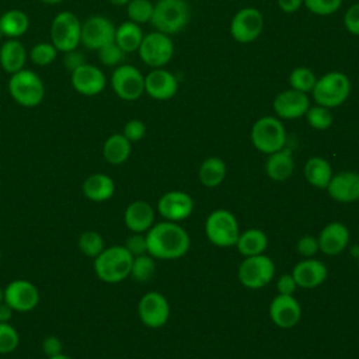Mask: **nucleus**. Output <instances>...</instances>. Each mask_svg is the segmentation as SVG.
<instances>
[{"instance_id": "nucleus-28", "label": "nucleus", "mask_w": 359, "mask_h": 359, "mask_svg": "<svg viewBox=\"0 0 359 359\" xmlns=\"http://www.w3.org/2000/svg\"><path fill=\"white\" fill-rule=\"evenodd\" d=\"M28 28L29 18L18 8L7 10L0 15V35L7 39H18L28 31Z\"/></svg>"}, {"instance_id": "nucleus-42", "label": "nucleus", "mask_w": 359, "mask_h": 359, "mask_svg": "<svg viewBox=\"0 0 359 359\" xmlns=\"http://www.w3.org/2000/svg\"><path fill=\"white\" fill-rule=\"evenodd\" d=\"M97 55H98V60L104 66H109V67H116L122 65V60L125 57V52L115 42H111L102 46L101 49H98Z\"/></svg>"}, {"instance_id": "nucleus-51", "label": "nucleus", "mask_w": 359, "mask_h": 359, "mask_svg": "<svg viewBox=\"0 0 359 359\" xmlns=\"http://www.w3.org/2000/svg\"><path fill=\"white\" fill-rule=\"evenodd\" d=\"M13 313V309L6 302L0 303V323H10Z\"/></svg>"}, {"instance_id": "nucleus-45", "label": "nucleus", "mask_w": 359, "mask_h": 359, "mask_svg": "<svg viewBox=\"0 0 359 359\" xmlns=\"http://www.w3.org/2000/svg\"><path fill=\"white\" fill-rule=\"evenodd\" d=\"M344 25L349 34L359 36V1L346 8L344 14Z\"/></svg>"}, {"instance_id": "nucleus-29", "label": "nucleus", "mask_w": 359, "mask_h": 359, "mask_svg": "<svg viewBox=\"0 0 359 359\" xmlns=\"http://www.w3.org/2000/svg\"><path fill=\"white\" fill-rule=\"evenodd\" d=\"M143 29L139 24L132 21H123L115 28V39L114 42L125 52L132 53L137 52L142 41H143Z\"/></svg>"}, {"instance_id": "nucleus-50", "label": "nucleus", "mask_w": 359, "mask_h": 359, "mask_svg": "<svg viewBox=\"0 0 359 359\" xmlns=\"http://www.w3.org/2000/svg\"><path fill=\"white\" fill-rule=\"evenodd\" d=\"M303 6V0H278V7L286 14L296 13Z\"/></svg>"}, {"instance_id": "nucleus-32", "label": "nucleus", "mask_w": 359, "mask_h": 359, "mask_svg": "<svg viewBox=\"0 0 359 359\" xmlns=\"http://www.w3.org/2000/svg\"><path fill=\"white\" fill-rule=\"evenodd\" d=\"M266 245H268V238L265 233L259 229H248L240 233L238 240L236 243L237 250L244 257L259 255L265 251Z\"/></svg>"}, {"instance_id": "nucleus-23", "label": "nucleus", "mask_w": 359, "mask_h": 359, "mask_svg": "<svg viewBox=\"0 0 359 359\" xmlns=\"http://www.w3.org/2000/svg\"><path fill=\"white\" fill-rule=\"evenodd\" d=\"M320 250L327 255L341 254L349 241V230L345 224L339 222H332L327 224L317 238Z\"/></svg>"}, {"instance_id": "nucleus-48", "label": "nucleus", "mask_w": 359, "mask_h": 359, "mask_svg": "<svg viewBox=\"0 0 359 359\" xmlns=\"http://www.w3.org/2000/svg\"><path fill=\"white\" fill-rule=\"evenodd\" d=\"M62 62H63L65 69L72 73L73 70H76L77 67L84 65L86 59H84V55L79 49H73V50H69V52L63 53V60Z\"/></svg>"}, {"instance_id": "nucleus-49", "label": "nucleus", "mask_w": 359, "mask_h": 359, "mask_svg": "<svg viewBox=\"0 0 359 359\" xmlns=\"http://www.w3.org/2000/svg\"><path fill=\"white\" fill-rule=\"evenodd\" d=\"M296 280L292 276V273H285L282 276H279L278 282H276V287L279 294H293L296 290Z\"/></svg>"}, {"instance_id": "nucleus-18", "label": "nucleus", "mask_w": 359, "mask_h": 359, "mask_svg": "<svg viewBox=\"0 0 359 359\" xmlns=\"http://www.w3.org/2000/svg\"><path fill=\"white\" fill-rule=\"evenodd\" d=\"M273 111L282 119H296L304 116L310 107V100L306 93L289 88L280 91L273 100Z\"/></svg>"}, {"instance_id": "nucleus-2", "label": "nucleus", "mask_w": 359, "mask_h": 359, "mask_svg": "<svg viewBox=\"0 0 359 359\" xmlns=\"http://www.w3.org/2000/svg\"><path fill=\"white\" fill-rule=\"evenodd\" d=\"M133 257L123 245L104 248L94 258V272L105 283H118L130 275Z\"/></svg>"}, {"instance_id": "nucleus-7", "label": "nucleus", "mask_w": 359, "mask_h": 359, "mask_svg": "<svg viewBox=\"0 0 359 359\" xmlns=\"http://www.w3.org/2000/svg\"><path fill=\"white\" fill-rule=\"evenodd\" d=\"M81 21L73 11L57 13L50 24V42L57 52H69L80 45Z\"/></svg>"}, {"instance_id": "nucleus-4", "label": "nucleus", "mask_w": 359, "mask_h": 359, "mask_svg": "<svg viewBox=\"0 0 359 359\" xmlns=\"http://www.w3.org/2000/svg\"><path fill=\"white\" fill-rule=\"evenodd\" d=\"M317 105L337 108L342 105L351 94V80L342 72H328L317 77L316 86L310 93Z\"/></svg>"}, {"instance_id": "nucleus-24", "label": "nucleus", "mask_w": 359, "mask_h": 359, "mask_svg": "<svg viewBox=\"0 0 359 359\" xmlns=\"http://www.w3.org/2000/svg\"><path fill=\"white\" fill-rule=\"evenodd\" d=\"M123 222L132 233H146L153 226L154 210L146 201H135L125 209Z\"/></svg>"}, {"instance_id": "nucleus-52", "label": "nucleus", "mask_w": 359, "mask_h": 359, "mask_svg": "<svg viewBox=\"0 0 359 359\" xmlns=\"http://www.w3.org/2000/svg\"><path fill=\"white\" fill-rule=\"evenodd\" d=\"M114 6H126L130 0H108Z\"/></svg>"}, {"instance_id": "nucleus-11", "label": "nucleus", "mask_w": 359, "mask_h": 359, "mask_svg": "<svg viewBox=\"0 0 359 359\" xmlns=\"http://www.w3.org/2000/svg\"><path fill=\"white\" fill-rule=\"evenodd\" d=\"M111 87L123 101H136L144 93V76L133 65H119L111 74Z\"/></svg>"}, {"instance_id": "nucleus-38", "label": "nucleus", "mask_w": 359, "mask_h": 359, "mask_svg": "<svg viewBox=\"0 0 359 359\" xmlns=\"http://www.w3.org/2000/svg\"><path fill=\"white\" fill-rule=\"evenodd\" d=\"M154 269L156 265L153 257L150 254H143L139 257H133L129 276H132L137 282H146L153 276Z\"/></svg>"}, {"instance_id": "nucleus-39", "label": "nucleus", "mask_w": 359, "mask_h": 359, "mask_svg": "<svg viewBox=\"0 0 359 359\" xmlns=\"http://www.w3.org/2000/svg\"><path fill=\"white\" fill-rule=\"evenodd\" d=\"M56 55L57 49L52 42H38L31 48L28 57L36 66H49L56 59Z\"/></svg>"}, {"instance_id": "nucleus-46", "label": "nucleus", "mask_w": 359, "mask_h": 359, "mask_svg": "<svg viewBox=\"0 0 359 359\" xmlns=\"http://www.w3.org/2000/svg\"><path fill=\"white\" fill-rule=\"evenodd\" d=\"M320 250L318 247V241L316 237L313 236H304L297 241V251L303 255V257H313L317 254V251Z\"/></svg>"}, {"instance_id": "nucleus-15", "label": "nucleus", "mask_w": 359, "mask_h": 359, "mask_svg": "<svg viewBox=\"0 0 359 359\" xmlns=\"http://www.w3.org/2000/svg\"><path fill=\"white\" fill-rule=\"evenodd\" d=\"M70 84L76 93L86 97H94L104 91L107 77L100 67L86 62L70 73Z\"/></svg>"}, {"instance_id": "nucleus-1", "label": "nucleus", "mask_w": 359, "mask_h": 359, "mask_svg": "<svg viewBox=\"0 0 359 359\" xmlns=\"http://www.w3.org/2000/svg\"><path fill=\"white\" fill-rule=\"evenodd\" d=\"M147 252L153 258L177 259L189 248L188 233L175 222H160L146 231Z\"/></svg>"}, {"instance_id": "nucleus-35", "label": "nucleus", "mask_w": 359, "mask_h": 359, "mask_svg": "<svg viewBox=\"0 0 359 359\" xmlns=\"http://www.w3.org/2000/svg\"><path fill=\"white\" fill-rule=\"evenodd\" d=\"M77 245H79V250L83 252V255L88 258H95L105 248L102 236L94 230L83 231L79 236Z\"/></svg>"}, {"instance_id": "nucleus-20", "label": "nucleus", "mask_w": 359, "mask_h": 359, "mask_svg": "<svg viewBox=\"0 0 359 359\" xmlns=\"http://www.w3.org/2000/svg\"><path fill=\"white\" fill-rule=\"evenodd\" d=\"M269 316L278 327L292 328L299 323L302 309L293 294H278L271 302Z\"/></svg>"}, {"instance_id": "nucleus-34", "label": "nucleus", "mask_w": 359, "mask_h": 359, "mask_svg": "<svg viewBox=\"0 0 359 359\" xmlns=\"http://www.w3.org/2000/svg\"><path fill=\"white\" fill-rule=\"evenodd\" d=\"M316 81H317V76L314 74V72L311 69H309L306 66L294 67L289 76L290 88L306 93V94L313 91Z\"/></svg>"}, {"instance_id": "nucleus-9", "label": "nucleus", "mask_w": 359, "mask_h": 359, "mask_svg": "<svg viewBox=\"0 0 359 359\" xmlns=\"http://www.w3.org/2000/svg\"><path fill=\"white\" fill-rule=\"evenodd\" d=\"M137 53L144 65L153 69L164 67L174 56V43L170 35L153 31L144 34Z\"/></svg>"}, {"instance_id": "nucleus-3", "label": "nucleus", "mask_w": 359, "mask_h": 359, "mask_svg": "<svg viewBox=\"0 0 359 359\" xmlns=\"http://www.w3.org/2000/svg\"><path fill=\"white\" fill-rule=\"evenodd\" d=\"M191 20V8L187 0H156L150 24L154 31L175 35L181 32Z\"/></svg>"}, {"instance_id": "nucleus-33", "label": "nucleus", "mask_w": 359, "mask_h": 359, "mask_svg": "<svg viewBox=\"0 0 359 359\" xmlns=\"http://www.w3.org/2000/svg\"><path fill=\"white\" fill-rule=\"evenodd\" d=\"M226 177V164L219 157H208L199 167V180L208 188L217 187Z\"/></svg>"}, {"instance_id": "nucleus-22", "label": "nucleus", "mask_w": 359, "mask_h": 359, "mask_svg": "<svg viewBox=\"0 0 359 359\" xmlns=\"http://www.w3.org/2000/svg\"><path fill=\"white\" fill-rule=\"evenodd\" d=\"M327 275V266L321 261L313 258L297 262L292 271V276L294 278L297 286L304 289H314L320 286L325 280Z\"/></svg>"}, {"instance_id": "nucleus-27", "label": "nucleus", "mask_w": 359, "mask_h": 359, "mask_svg": "<svg viewBox=\"0 0 359 359\" xmlns=\"http://www.w3.org/2000/svg\"><path fill=\"white\" fill-rule=\"evenodd\" d=\"M294 170V161L292 150L287 147H283L275 153H271L266 164L265 171L268 177L273 181H285L287 180Z\"/></svg>"}, {"instance_id": "nucleus-6", "label": "nucleus", "mask_w": 359, "mask_h": 359, "mask_svg": "<svg viewBox=\"0 0 359 359\" xmlns=\"http://www.w3.org/2000/svg\"><path fill=\"white\" fill-rule=\"evenodd\" d=\"M251 142L254 147L265 154L275 153L286 144V130L276 116H262L251 128Z\"/></svg>"}, {"instance_id": "nucleus-13", "label": "nucleus", "mask_w": 359, "mask_h": 359, "mask_svg": "<svg viewBox=\"0 0 359 359\" xmlns=\"http://www.w3.org/2000/svg\"><path fill=\"white\" fill-rule=\"evenodd\" d=\"M115 28L116 27L109 18L104 15H91L81 22L80 45L97 52L102 46L114 42Z\"/></svg>"}, {"instance_id": "nucleus-31", "label": "nucleus", "mask_w": 359, "mask_h": 359, "mask_svg": "<svg viewBox=\"0 0 359 359\" xmlns=\"http://www.w3.org/2000/svg\"><path fill=\"white\" fill-rule=\"evenodd\" d=\"M304 177L316 188H327L332 178L331 164L323 157H311L304 164Z\"/></svg>"}, {"instance_id": "nucleus-40", "label": "nucleus", "mask_w": 359, "mask_h": 359, "mask_svg": "<svg viewBox=\"0 0 359 359\" xmlns=\"http://www.w3.org/2000/svg\"><path fill=\"white\" fill-rule=\"evenodd\" d=\"M20 344L18 331L10 323H0V353H11Z\"/></svg>"}, {"instance_id": "nucleus-5", "label": "nucleus", "mask_w": 359, "mask_h": 359, "mask_svg": "<svg viewBox=\"0 0 359 359\" xmlns=\"http://www.w3.org/2000/svg\"><path fill=\"white\" fill-rule=\"evenodd\" d=\"M7 87L11 98L25 108H34L45 98V84L42 79L28 69L10 74Z\"/></svg>"}, {"instance_id": "nucleus-10", "label": "nucleus", "mask_w": 359, "mask_h": 359, "mask_svg": "<svg viewBox=\"0 0 359 359\" xmlns=\"http://www.w3.org/2000/svg\"><path fill=\"white\" fill-rule=\"evenodd\" d=\"M264 22V15L257 7H243L230 21V35L238 43H251L262 34Z\"/></svg>"}, {"instance_id": "nucleus-16", "label": "nucleus", "mask_w": 359, "mask_h": 359, "mask_svg": "<svg viewBox=\"0 0 359 359\" xmlns=\"http://www.w3.org/2000/svg\"><path fill=\"white\" fill-rule=\"evenodd\" d=\"M137 313L140 321L149 328L163 327L170 317V304L158 292H147L142 296Z\"/></svg>"}, {"instance_id": "nucleus-17", "label": "nucleus", "mask_w": 359, "mask_h": 359, "mask_svg": "<svg viewBox=\"0 0 359 359\" xmlns=\"http://www.w3.org/2000/svg\"><path fill=\"white\" fill-rule=\"evenodd\" d=\"M178 91L177 77L163 69H153L144 76V93L157 101H165L172 98Z\"/></svg>"}, {"instance_id": "nucleus-54", "label": "nucleus", "mask_w": 359, "mask_h": 359, "mask_svg": "<svg viewBox=\"0 0 359 359\" xmlns=\"http://www.w3.org/2000/svg\"><path fill=\"white\" fill-rule=\"evenodd\" d=\"M39 1H42V3H45V4H59V3H62L63 0H39Z\"/></svg>"}, {"instance_id": "nucleus-25", "label": "nucleus", "mask_w": 359, "mask_h": 359, "mask_svg": "<svg viewBox=\"0 0 359 359\" xmlns=\"http://www.w3.org/2000/svg\"><path fill=\"white\" fill-rule=\"evenodd\" d=\"M28 53L18 39H7L0 46V66L8 74H14L25 69Z\"/></svg>"}, {"instance_id": "nucleus-55", "label": "nucleus", "mask_w": 359, "mask_h": 359, "mask_svg": "<svg viewBox=\"0 0 359 359\" xmlns=\"http://www.w3.org/2000/svg\"><path fill=\"white\" fill-rule=\"evenodd\" d=\"M1 302H4V292H3V289L0 287V303Z\"/></svg>"}, {"instance_id": "nucleus-43", "label": "nucleus", "mask_w": 359, "mask_h": 359, "mask_svg": "<svg viewBox=\"0 0 359 359\" xmlns=\"http://www.w3.org/2000/svg\"><path fill=\"white\" fill-rule=\"evenodd\" d=\"M122 135L130 142H139L146 135V125L140 121V119H129L125 126H123V132Z\"/></svg>"}, {"instance_id": "nucleus-37", "label": "nucleus", "mask_w": 359, "mask_h": 359, "mask_svg": "<svg viewBox=\"0 0 359 359\" xmlns=\"http://www.w3.org/2000/svg\"><path fill=\"white\" fill-rule=\"evenodd\" d=\"M306 119H307V123L313 128V129H317V130H325L331 126L332 123V114H331V109L327 108V107H323V105H310L307 112L304 114Z\"/></svg>"}, {"instance_id": "nucleus-53", "label": "nucleus", "mask_w": 359, "mask_h": 359, "mask_svg": "<svg viewBox=\"0 0 359 359\" xmlns=\"http://www.w3.org/2000/svg\"><path fill=\"white\" fill-rule=\"evenodd\" d=\"M48 359H72L69 355H66V353H59V355H56V356H52V358H48Z\"/></svg>"}, {"instance_id": "nucleus-21", "label": "nucleus", "mask_w": 359, "mask_h": 359, "mask_svg": "<svg viewBox=\"0 0 359 359\" xmlns=\"http://www.w3.org/2000/svg\"><path fill=\"white\" fill-rule=\"evenodd\" d=\"M330 196L338 202L349 203L359 199V172L342 171L332 175L325 188Z\"/></svg>"}, {"instance_id": "nucleus-26", "label": "nucleus", "mask_w": 359, "mask_h": 359, "mask_svg": "<svg viewBox=\"0 0 359 359\" xmlns=\"http://www.w3.org/2000/svg\"><path fill=\"white\" fill-rule=\"evenodd\" d=\"M83 194L87 199L93 202H105L114 196L115 182L107 174H91L83 182Z\"/></svg>"}, {"instance_id": "nucleus-8", "label": "nucleus", "mask_w": 359, "mask_h": 359, "mask_svg": "<svg viewBox=\"0 0 359 359\" xmlns=\"http://www.w3.org/2000/svg\"><path fill=\"white\" fill-rule=\"evenodd\" d=\"M205 231L209 241L217 247L236 245L240 236L237 219L226 209H217L208 216Z\"/></svg>"}, {"instance_id": "nucleus-12", "label": "nucleus", "mask_w": 359, "mask_h": 359, "mask_svg": "<svg viewBox=\"0 0 359 359\" xmlns=\"http://www.w3.org/2000/svg\"><path fill=\"white\" fill-rule=\"evenodd\" d=\"M275 275L273 261L264 255L245 257L238 268V279L248 289H261L268 285Z\"/></svg>"}, {"instance_id": "nucleus-56", "label": "nucleus", "mask_w": 359, "mask_h": 359, "mask_svg": "<svg viewBox=\"0 0 359 359\" xmlns=\"http://www.w3.org/2000/svg\"><path fill=\"white\" fill-rule=\"evenodd\" d=\"M0 261H1V248H0Z\"/></svg>"}, {"instance_id": "nucleus-57", "label": "nucleus", "mask_w": 359, "mask_h": 359, "mask_svg": "<svg viewBox=\"0 0 359 359\" xmlns=\"http://www.w3.org/2000/svg\"><path fill=\"white\" fill-rule=\"evenodd\" d=\"M358 268H359V259H358Z\"/></svg>"}, {"instance_id": "nucleus-30", "label": "nucleus", "mask_w": 359, "mask_h": 359, "mask_svg": "<svg viewBox=\"0 0 359 359\" xmlns=\"http://www.w3.org/2000/svg\"><path fill=\"white\" fill-rule=\"evenodd\" d=\"M130 151L132 143L122 133H114L108 136L102 144V156L107 163L112 165L123 164L129 158Z\"/></svg>"}, {"instance_id": "nucleus-14", "label": "nucleus", "mask_w": 359, "mask_h": 359, "mask_svg": "<svg viewBox=\"0 0 359 359\" xmlns=\"http://www.w3.org/2000/svg\"><path fill=\"white\" fill-rule=\"evenodd\" d=\"M4 302L17 313H29L39 303L38 287L27 279H14L3 289Z\"/></svg>"}, {"instance_id": "nucleus-19", "label": "nucleus", "mask_w": 359, "mask_h": 359, "mask_svg": "<svg viewBox=\"0 0 359 359\" xmlns=\"http://www.w3.org/2000/svg\"><path fill=\"white\" fill-rule=\"evenodd\" d=\"M158 213L168 222H181L194 210L192 198L182 191H170L157 202Z\"/></svg>"}, {"instance_id": "nucleus-47", "label": "nucleus", "mask_w": 359, "mask_h": 359, "mask_svg": "<svg viewBox=\"0 0 359 359\" xmlns=\"http://www.w3.org/2000/svg\"><path fill=\"white\" fill-rule=\"evenodd\" d=\"M42 352L48 356V358H52V356H56L59 353H63V344L60 341V338H57L56 335H49V337H45L43 341H42Z\"/></svg>"}, {"instance_id": "nucleus-44", "label": "nucleus", "mask_w": 359, "mask_h": 359, "mask_svg": "<svg viewBox=\"0 0 359 359\" xmlns=\"http://www.w3.org/2000/svg\"><path fill=\"white\" fill-rule=\"evenodd\" d=\"M123 247L132 254V257H139V255H143V254H149L147 252L146 236L143 233H133L132 236H129L126 238V243H125Z\"/></svg>"}, {"instance_id": "nucleus-36", "label": "nucleus", "mask_w": 359, "mask_h": 359, "mask_svg": "<svg viewBox=\"0 0 359 359\" xmlns=\"http://www.w3.org/2000/svg\"><path fill=\"white\" fill-rule=\"evenodd\" d=\"M153 0H130L126 4V14L129 21L139 25L150 22L153 14Z\"/></svg>"}, {"instance_id": "nucleus-41", "label": "nucleus", "mask_w": 359, "mask_h": 359, "mask_svg": "<svg viewBox=\"0 0 359 359\" xmlns=\"http://www.w3.org/2000/svg\"><path fill=\"white\" fill-rule=\"evenodd\" d=\"M303 6L311 14L325 17L337 13L342 6V0H303Z\"/></svg>"}]
</instances>
